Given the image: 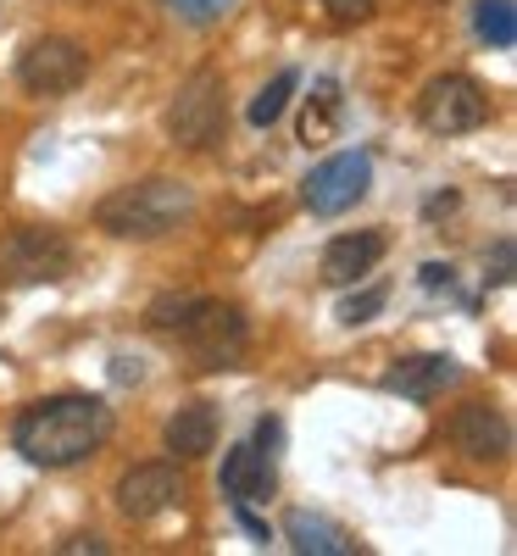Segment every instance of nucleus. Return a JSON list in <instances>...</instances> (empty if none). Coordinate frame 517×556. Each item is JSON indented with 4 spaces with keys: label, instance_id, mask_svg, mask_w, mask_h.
<instances>
[{
    "label": "nucleus",
    "instance_id": "7",
    "mask_svg": "<svg viewBox=\"0 0 517 556\" xmlns=\"http://www.w3.org/2000/svg\"><path fill=\"white\" fill-rule=\"evenodd\" d=\"M373 190V156L367 151H340V156H328V162H317L312 173H306V206L317 212V217H340V212H351L362 195Z\"/></svg>",
    "mask_w": 517,
    "mask_h": 556
},
{
    "label": "nucleus",
    "instance_id": "11",
    "mask_svg": "<svg viewBox=\"0 0 517 556\" xmlns=\"http://www.w3.org/2000/svg\"><path fill=\"white\" fill-rule=\"evenodd\" d=\"M217 490H223L228 501H267V495H273V456H267L256 440H240V445L223 456Z\"/></svg>",
    "mask_w": 517,
    "mask_h": 556
},
{
    "label": "nucleus",
    "instance_id": "12",
    "mask_svg": "<svg viewBox=\"0 0 517 556\" xmlns=\"http://www.w3.org/2000/svg\"><path fill=\"white\" fill-rule=\"evenodd\" d=\"M379 256H384V235H340V240H328L323 285L328 290H351L356 278H367L373 267H379Z\"/></svg>",
    "mask_w": 517,
    "mask_h": 556
},
{
    "label": "nucleus",
    "instance_id": "16",
    "mask_svg": "<svg viewBox=\"0 0 517 556\" xmlns=\"http://www.w3.org/2000/svg\"><path fill=\"white\" fill-rule=\"evenodd\" d=\"M474 28H479V39L490 45V51H512L517 45V7L512 0H479Z\"/></svg>",
    "mask_w": 517,
    "mask_h": 556
},
{
    "label": "nucleus",
    "instance_id": "6",
    "mask_svg": "<svg viewBox=\"0 0 517 556\" xmlns=\"http://www.w3.org/2000/svg\"><path fill=\"white\" fill-rule=\"evenodd\" d=\"M484 117H490V96L467 73H445L417 96V123L429 134H474Z\"/></svg>",
    "mask_w": 517,
    "mask_h": 556
},
{
    "label": "nucleus",
    "instance_id": "26",
    "mask_svg": "<svg viewBox=\"0 0 517 556\" xmlns=\"http://www.w3.org/2000/svg\"><path fill=\"white\" fill-rule=\"evenodd\" d=\"M56 551H62V556H84V551H89V556H106V540H101V534H73V540H62Z\"/></svg>",
    "mask_w": 517,
    "mask_h": 556
},
{
    "label": "nucleus",
    "instance_id": "27",
    "mask_svg": "<svg viewBox=\"0 0 517 556\" xmlns=\"http://www.w3.org/2000/svg\"><path fill=\"white\" fill-rule=\"evenodd\" d=\"M278 434H285V429H278V417H262V424H256V445L273 456V445H278Z\"/></svg>",
    "mask_w": 517,
    "mask_h": 556
},
{
    "label": "nucleus",
    "instance_id": "10",
    "mask_svg": "<svg viewBox=\"0 0 517 556\" xmlns=\"http://www.w3.org/2000/svg\"><path fill=\"white\" fill-rule=\"evenodd\" d=\"M451 440H456L462 456H474V462H506L512 456V424H506V412L490 406V401H467L451 417Z\"/></svg>",
    "mask_w": 517,
    "mask_h": 556
},
{
    "label": "nucleus",
    "instance_id": "28",
    "mask_svg": "<svg viewBox=\"0 0 517 556\" xmlns=\"http://www.w3.org/2000/svg\"><path fill=\"white\" fill-rule=\"evenodd\" d=\"M112 379H117V384H139V362H134V356H117Z\"/></svg>",
    "mask_w": 517,
    "mask_h": 556
},
{
    "label": "nucleus",
    "instance_id": "4",
    "mask_svg": "<svg viewBox=\"0 0 517 556\" xmlns=\"http://www.w3.org/2000/svg\"><path fill=\"white\" fill-rule=\"evenodd\" d=\"M0 273L12 278V285H56V278L73 273V240L62 235V228H17V235H7V245H0Z\"/></svg>",
    "mask_w": 517,
    "mask_h": 556
},
{
    "label": "nucleus",
    "instance_id": "24",
    "mask_svg": "<svg viewBox=\"0 0 517 556\" xmlns=\"http://www.w3.org/2000/svg\"><path fill=\"white\" fill-rule=\"evenodd\" d=\"M167 7L178 12V17H190V23H206V17H217L228 0H167Z\"/></svg>",
    "mask_w": 517,
    "mask_h": 556
},
{
    "label": "nucleus",
    "instance_id": "20",
    "mask_svg": "<svg viewBox=\"0 0 517 556\" xmlns=\"http://www.w3.org/2000/svg\"><path fill=\"white\" fill-rule=\"evenodd\" d=\"M384 301H390V290H384V285H373V290H362V295H351V301L340 306V323H345V329H362L367 317H379V312H384Z\"/></svg>",
    "mask_w": 517,
    "mask_h": 556
},
{
    "label": "nucleus",
    "instance_id": "1",
    "mask_svg": "<svg viewBox=\"0 0 517 556\" xmlns=\"http://www.w3.org/2000/svg\"><path fill=\"white\" fill-rule=\"evenodd\" d=\"M106 440H112V406L101 395L34 401L12 429V445L23 451V462H34V468H73V462L96 456Z\"/></svg>",
    "mask_w": 517,
    "mask_h": 556
},
{
    "label": "nucleus",
    "instance_id": "23",
    "mask_svg": "<svg viewBox=\"0 0 517 556\" xmlns=\"http://www.w3.org/2000/svg\"><path fill=\"white\" fill-rule=\"evenodd\" d=\"M234 518H240V529L251 534V545H273V529L251 513V501H234Z\"/></svg>",
    "mask_w": 517,
    "mask_h": 556
},
{
    "label": "nucleus",
    "instance_id": "15",
    "mask_svg": "<svg viewBox=\"0 0 517 556\" xmlns=\"http://www.w3.org/2000/svg\"><path fill=\"white\" fill-rule=\"evenodd\" d=\"M285 534H290V545H295L301 556H351V551H356V540H351L340 523H328V518H317V513H290V518H285Z\"/></svg>",
    "mask_w": 517,
    "mask_h": 556
},
{
    "label": "nucleus",
    "instance_id": "17",
    "mask_svg": "<svg viewBox=\"0 0 517 556\" xmlns=\"http://www.w3.org/2000/svg\"><path fill=\"white\" fill-rule=\"evenodd\" d=\"M335 117H340V84L317 78V96H312V106L301 117V139H306V146H323V139L335 134Z\"/></svg>",
    "mask_w": 517,
    "mask_h": 556
},
{
    "label": "nucleus",
    "instance_id": "5",
    "mask_svg": "<svg viewBox=\"0 0 517 556\" xmlns=\"http://www.w3.org/2000/svg\"><path fill=\"white\" fill-rule=\"evenodd\" d=\"M217 128H223V73H217V67H201V73H190V84L173 96V106H167V134H173V146L201 151V146H212V139H217Z\"/></svg>",
    "mask_w": 517,
    "mask_h": 556
},
{
    "label": "nucleus",
    "instance_id": "21",
    "mask_svg": "<svg viewBox=\"0 0 517 556\" xmlns=\"http://www.w3.org/2000/svg\"><path fill=\"white\" fill-rule=\"evenodd\" d=\"M484 278H490V285H512V273H517V251H512V235H501L495 240V251L484 256Z\"/></svg>",
    "mask_w": 517,
    "mask_h": 556
},
{
    "label": "nucleus",
    "instance_id": "13",
    "mask_svg": "<svg viewBox=\"0 0 517 556\" xmlns=\"http://www.w3.org/2000/svg\"><path fill=\"white\" fill-rule=\"evenodd\" d=\"M456 374H462V367L451 356H401L384 374V390L406 395V401H434L445 384H456Z\"/></svg>",
    "mask_w": 517,
    "mask_h": 556
},
{
    "label": "nucleus",
    "instance_id": "14",
    "mask_svg": "<svg viewBox=\"0 0 517 556\" xmlns=\"http://www.w3.org/2000/svg\"><path fill=\"white\" fill-rule=\"evenodd\" d=\"M162 440H167V451L173 456H206L212 445H217V412L206 406V401H190V406H178L173 417H167V429H162Z\"/></svg>",
    "mask_w": 517,
    "mask_h": 556
},
{
    "label": "nucleus",
    "instance_id": "19",
    "mask_svg": "<svg viewBox=\"0 0 517 556\" xmlns=\"http://www.w3.org/2000/svg\"><path fill=\"white\" fill-rule=\"evenodd\" d=\"M196 301L201 295H162V301H151V329H162V334H178L184 329V317H190L196 312Z\"/></svg>",
    "mask_w": 517,
    "mask_h": 556
},
{
    "label": "nucleus",
    "instance_id": "18",
    "mask_svg": "<svg viewBox=\"0 0 517 556\" xmlns=\"http://www.w3.org/2000/svg\"><path fill=\"white\" fill-rule=\"evenodd\" d=\"M295 89H301V73H295V67H285V73H278V78L262 89V96L251 101V123H256V128H273L278 117H285V106H290Z\"/></svg>",
    "mask_w": 517,
    "mask_h": 556
},
{
    "label": "nucleus",
    "instance_id": "2",
    "mask_svg": "<svg viewBox=\"0 0 517 556\" xmlns=\"http://www.w3.org/2000/svg\"><path fill=\"white\" fill-rule=\"evenodd\" d=\"M196 212V190L178 178H139V184H123L117 195H106L96 206V223L106 228L112 240H162L173 228Z\"/></svg>",
    "mask_w": 517,
    "mask_h": 556
},
{
    "label": "nucleus",
    "instance_id": "29",
    "mask_svg": "<svg viewBox=\"0 0 517 556\" xmlns=\"http://www.w3.org/2000/svg\"><path fill=\"white\" fill-rule=\"evenodd\" d=\"M423 212H429V217H445V212H456V195L445 190V195H429V206H423Z\"/></svg>",
    "mask_w": 517,
    "mask_h": 556
},
{
    "label": "nucleus",
    "instance_id": "25",
    "mask_svg": "<svg viewBox=\"0 0 517 556\" xmlns=\"http://www.w3.org/2000/svg\"><path fill=\"white\" fill-rule=\"evenodd\" d=\"M451 278H456L451 262H423V267H417V285H423V290H451Z\"/></svg>",
    "mask_w": 517,
    "mask_h": 556
},
{
    "label": "nucleus",
    "instance_id": "22",
    "mask_svg": "<svg viewBox=\"0 0 517 556\" xmlns=\"http://www.w3.org/2000/svg\"><path fill=\"white\" fill-rule=\"evenodd\" d=\"M323 7H328V17H335V23H362V17H373L379 0H323Z\"/></svg>",
    "mask_w": 517,
    "mask_h": 556
},
{
    "label": "nucleus",
    "instance_id": "9",
    "mask_svg": "<svg viewBox=\"0 0 517 556\" xmlns=\"http://www.w3.org/2000/svg\"><path fill=\"white\" fill-rule=\"evenodd\" d=\"M178 495H184V473L173 462H139V468L117 479V513L146 523V518H162L167 506H178Z\"/></svg>",
    "mask_w": 517,
    "mask_h": 556
},
{
    "label": "nucleus",
    "instance_id": "3",
    "mask_svg": "<svg viewBox=\"0 0 517 556\" xmlns=\"http://www.w3.org/2000/svg\"><path fill=\"white\" fill-rule=\"evenodd\" d=\"M178 340L196 351V362L206 367V374H223V367H240L245 356V312L228 306V301H196V312L184 317Z\"/></svg>",
    "mask_w": 517,
    "mask_h": 556
},
{
    "label": "nucleus",
    "instance_id": "8",
    "mask_svg": "<svg viewBox=\"0 0 517 556\" xmlns=\"http://www.w3.org/2000/svg\"><path fill=\"white\" fill-rule=\"evenodd\" d=\"M84 73H89V56L62 34L28 39L23 56H17V78H23V89H34V96H67V89L84 84Z\"/></svg>",
    "mask_w": 517,
    "mask_h": 556
}]
</instances>
